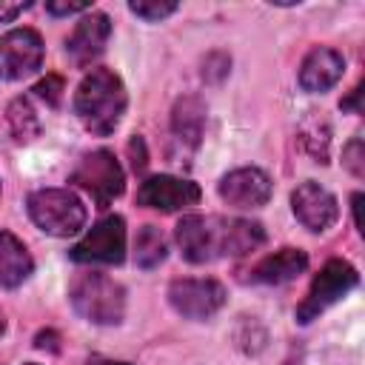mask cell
<instances>
[{"instance_id": "1", "label": "cell", "mask_w": 365, "mask_h": 365, "mask_svg": "<svg viewBox=\"0 0 365 365\" xmlns=\"http://www.w3.org/2000/svg\"><path fill=\"white\" fill-rule=\"evenodd\" d=\"M182 259L194 265L217 262L225 257H245L265 242V231L254 220L222 214H185L174 228Z\"/></svg>"}, {"instance_id": "2", "label": "cell", "mask_w": 365, "mask_h": 365, "mask_svg": "<svg viewBox=\"0 0 365 365\" xmlns=\"http://www.w3.org/2000/svg\"><path fill=\"white\" fill-rule=\"evenodd\" d=\"M125 106H128V94L120 74L103 66L91 68L74 91V114L83 123V128L97 137H108L117 131Z\"/></svg>"}, {"instance_id": "3", "label": "cell", "mask_w": 365, "mask_h": 365, "mask_svg": "<svg viewBox=\"0 0 365 365\" xmlns=\"http://www.w3.org/2000/svg\"><path fill=\"white\" fill-rule=\"evenodd\" d=\"M68 299L77 317L94 325H117L125 314V288L106 274H77L68 285Z\"/></svg>"}, {"instance_id": "4", "label": "cell", "mask_w": 365, "mask_h": 365, "mask_svg": "<svg viewBox=\"0 0 365 365\" xmlns=\"http://www.w3.org/2000/svg\"><path fill=\"white\" fill-rule=\"evenodd\" d=\"M31 222L51 237H71L86 225V205L68 188H40L26 200Z\"/></svg>"}, {"instance_id": "5", "label": "cell", "mask_w": 365, "mask_h": 365, "mask_svg": "<svg viewBox=\"0 0 365 365\" xmlns=\"http://www.w3.org/2000/svg\"><path fill=\"white\" fill-rule=\"evenodd\" d=\"M356 282H359V274H356V268H354L351 262H345V259H328V262L319 268V274L314 277V282H311L305 299L297 305V319H299L302 325L314 322L322 311H328V308H331L334 302H339L348 291H354Z\"/></svg>"}, {"instance_id": "6", "label": "cell", "mask_w": 365, "mask_h": 365, "mask_svg": "<svg viewBox=\"0 0 365 365\" xmlns=\"http://www.w3.org/2000/svg\"><path fill=\"white\" fill-rule=\"evenodd\" d=\"M71 182H77L83 191H88L97 205H108L114 197L123 194L125 174L108 148H97L77 163V168L71 171Z\"/></svg>"}, {"instance_id": "7", "label": "cell", "mask_w": 365, "mask_h": 365, "mask_svg": "<svg viewBox=\"0 0 365 365\" xmlns=\"http://www.w3.org/2000/svg\"><path fill=\"white\" fill-rule=\"evenodd\" d=\"M68 257L83 265H120L125 259V220L120 214L103 217Z\"/></svg>"}, {"instance_id": "8", "label": "cell", "mask_w": 365, "mask_h": 365, "mask_svg": "<svg viewBox=\"0 0 365 365\" xmlns=\"http://www.w3.org/2000/svg\"><path fill=\"white\" fill-rule=\"evenodd\" d=\"M43 37L23 26V29H11L0 37V80H26L31 74H37L43 68Z\"/></svg>"}, {"instance_id": "9", "label": "cell", "mask_w": 365, "mask_h": 365, "mask_svg": "<svg viewBox=\"0 0 365 365\" xmlns=\"http://www.w3.org/2000/svg\"><path fill=\"white\" fill-rule=\"evenodd\" d=\"M168 302L185 319H208L225 305V288L211 277H182L168 285Z\"/></svg>"}, {"instance_id": "10", "label": "cell", "mask_w": 365, "mask_h": 365, "mask_svg": "<svg viewBox=\"0 0 365 365\" xmlns=\"http://www.w3.org/2000/svg\"><path fill=\"white\" fill-rule=\"evenodd\" d=\"M137 202L145 208L163 211V214H174V211H182L200 202V185L191 180L174 177V174H154L140 182Z\"/></svg>"}, {"instance_id": "11", "label": "cell", "mask_w": 365, "mask_h": 365, "mask_svg": "<svg viewBox=\"0 0 365 365\" xmlns=\"http://www.w3.org/2000/svg\"><path fill=\"white\" fill-rule=\"evenodd\" d=\"M291 208H294V217L314 234H322L328 231L336 220H339V205H336V197L322 188L319 182L314 180H305L294 188L291 194Z\"/></svg>"}, {"instance_id": "12", "label": "cell", "mask_w": 365, "mask_h": 365, "mask_svg": "<svg viewBox=\"0 0 365 365\" xmlns=\"http://www.w3.org/2000/svg\"><path fill=\"white\" fill-rule=\"evenodd\" d=\"M271 177L262 168H234L217 182V194L222 202L234 208H262L271 200Z\"/></svg>"}, {"instance_id": "13", "label": "cell", "mask_w": 365, "mask_h": 365, "mask_svg": "<svg viewBox=\"0 0 365 365\" xmlns=\"http://www.w3.org/2000/svg\"><path fill=\"white\" fill-rule=\"evenodd\" d=\"M108 34H111V20H108V14H103V11H88V14L74 26V31L68 34V40H66V54H68L77 66H88V63H94V60L103 54L106 43H108Z\"/></svg>"}, {"instance_id": "14", "label": "cell", "mask_w": 365, "mask_h": 365, "mask_svg": "<svg viewBox=\"0 0 365 365\" xmlns=\"http://www.w3.org/2000/svg\"><path fill=\"white\" fill-rule=\"evenodd\" d=\"M345 57L331 46H314L299 63V86L311 94H322L342 80Z\"/></svg>"}, {"instance_id": "15", "label": "cell", "mask_w": 365, "mask_h": 365, "mask_svg": "<svg viewBox=\"0 0 365 365\" xmlns=\"http://www.w3.org/2000/svg\"><path fill=\"white\" fill-rule=\"evenodd\" d=\"M305 268H308V254L305 251H299V248H279V251L262 257L248 271V279L259 282V285H282V282L297 279Z\"/></svg>"}, {"instance_id": "16", "label": "cell", "mask_w": 365, "mask_h": 365, "mask_svg": "<svg viewBox=\"0 0 365 365\" xmlns=\"http://www.w3.org/2000/svg\"><path fill=\"white\" fill-rule=\"evenodd\" d=\"M34 271V259L23 240H17L11 231H0V285L17 288L23 285Z\"/></svg>"}, {"instance_id": "17", "label": "cell", "mask_w": 365, "mask_h": 365, "mask_svg": "<svg viewBox=\"0 0 365 365\" xmlns=\"http://www.w3.org/2000/svg\"><path fill=\"white\" fill-rule=\"evenodd\" d=\"M202 125H205V106L197 97H185V100H180L174 106L171 128H174V137L182 145L197 148L200 145V137H202Z\"/></svg>"}, {"instance_id": "18", "label": "cell", "mask_w": 365, "mask_h": 365, "mask_svg": "<svg viewBox=\"0 0 365 365\" xmlns=\"http://www.w3.org/2000/svg\"><path fill=\"white\" fill-rule=\"evenodd\" d=\"M168 257V240L157 225H143L134 240V262L145 271L163 265Z\"/></svg>"}, {"instance_id": "19", "label": "cell", "mask_w": 365, "mask_h": 365, "mask_svg": "<svg viewBox=\"0 0 365 365\" xmlns=\"http://www.w3.org/2000/svg\"><path fill=\"white\" fill-rule=\"evenodd\" d=\"M9 128H11V134H14L17 143H29V140L40 131V123H37V117H34L29 100L20 97V100H14V103L9 106Z\"/></svg>"}, {"instance_id": "20", "label": "cell", "mask_w": 365, "mask_h": 365, "mask_svg": "<svg viewBox=\"0 0 365 365\" xmlns=\"http://www.w3.org/2000/svg\"><path fill=\"white\" fill-rule=\"evenodd\" d=\"M128 11H131V14H137V17H143V20H148V23H157V20L168 17V14H174V11H177V3L134 0V3H128Z\"/></svg>"}, {"instance_id": "21", "label": "cell", "mask_w": 365, "mask_h": 365, "mask_svg": "<svg viewBox=\"0 0 365 365\" xmlns=\"http://www.w3.org/2000/svg\"><path fill=\"white\" fill-rule=\"evenodd\" d=\"M342 163H345V168H348L354 177H362V174H365V168H362V140H359V137H354V140L345 145Z\"/></svg>"}, {"instance_id": "22", "label": "cell", "mask_w": 365, "mask_h": 365, "mask_svg": "<svg viewBox=\"0 0 365 365\" xmlns=\"http://www.w3.org/2000/svg\"><path fill=\"white\" fill-rule=\"evenodd\" d=\"M34 91H37V97H43V100H48L51 106H57L60 91H63V80H60V77H54V74H48L43 83H37V86H34Z\"/></svg>"}, {"instance_id": "23", "label": "cell", "mask_w": 365, "mask_h": 365, "mask_svg": "<svg viewBox=\"0 0 365 365\" xmlns=\"http://www.w3.org/2000/svg\"><path fill=\"white\" fill-rule=\"evenodd\" d=\"M46 11L48 14H57V17H66V14L88 11V3H46Z\"/></svg>"}, {"instance_id": "24", "label": "cell", "mask_w": 365, "mask_h": 365, "mask_svg": "<svg viewBox=\"0 0 365 365\" xmlns=\"http://www.w3.org/2000/svg\"><path fill=\"white\" fill-rule=\"evenodd\" d=\"M26 9H31V3H0V23H11Z\"/></svg>"}, {"instance_id": "25", "label": "cell", "mask_w": 365, "mask_h": 365, "mask_svg": "<svg viewBox=\"0 0 365 365\" xmlns=\"http://www.w3.org/2000/svg\"><path fill=\"white\" fill-rule=\"evenodd\" d=\"M88 365H128V362H117V359H103V356H91Z\"/></svg>"}, {"instance_id": "26", "label": "cell", "mask_w": 365, "mask_h": 365, "mask_svg": "<svg viewBox=\"0 0 365 365\" xmlns=\"http://www.w3.org/2000/svg\"><path fill=\"white\" fill-rule=\"evenodd\" d=\"M3 331H6V317H3V311H0V336H3Z\"/></svg>"}, {"instance_id": "27", "label": "cell", "mask_w": 365, "mask_h": 365, "mask_svg": "<svg viewBox=\"0 0 365 365\" xmlns=\"http://www.w3.org/2000/svg\"><path fill=\"white\" fill-rule=\"evenodd\" d=\"M23 365H37V362H23Z\"/></svg>"}]
</instances>
